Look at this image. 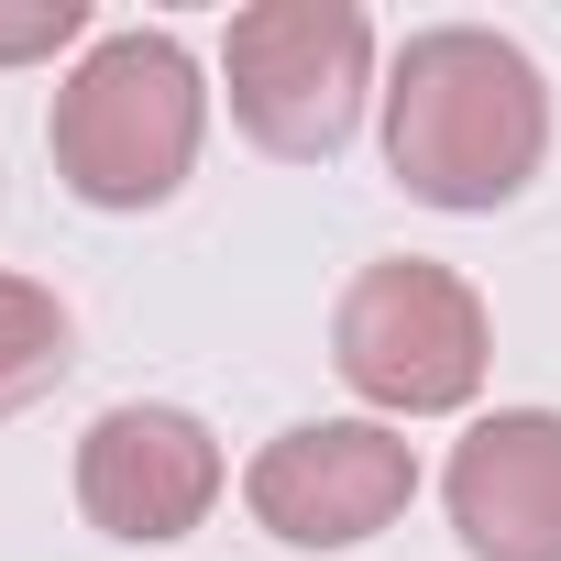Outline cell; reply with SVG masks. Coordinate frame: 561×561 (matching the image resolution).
Wrapping results in <instances>:
<instances>
[{
	"label": "cell",
	"mask_w": 561,
	"mask_h": 561,
	"mask_svg": "<svg viewBox=\"0 0 561 561\" xmlns=\"http://www.w3.org/2000/svg\"><path fill=\"white\" fill-rule=\"evenodd\" d=\"M550 154V78L484 23H430L386 67V165L419 209H506Z\"/></svg>",
	"instance_id": "cell-1"
},
{
	"label": "cell",
	"mask_w": 561,
	"mask_h": 561,
	"mask_svg": "<svg viewBox=\"0 0 561 561\" xmlns=\"http://www.w3.org/2000/svg\"><path fill=\"white\" fill-rule=\"evenodd\" d=\"M198 133H209V78L176 34H100L45 122L56 176L89 209H165L198 165Z\"/></svg>",
	"instance_id": "cell-2"
},
{
	"label": "cell",
	"mask_w": 561,
	"mask_h": 561,
	"mask_svg": "<svg viewBox=\"0 0 561 561\" xmlns=\"http://www.w3.org/2000/svg\"><path fill=\"white\" fill-rule=\"evenodd\" d=\"M331 364L375 419H451V408H473V386L495 364V331H484V298L451 264L386 253L331 309Z\"/></svg>",
	"instance_id": "cell-3"
},
{
	"label": "cell",
	"mask_w": 561,
	"mask_h": 561,
	"mask_svg": "<svg viewBox=\"0 0 561 561\" xmlns=\"http://www.w3.org/2000/svg\"><path fill=\"white\" fill-rule=\"evenodd\" d=\"M220 78H231V122L264 154L320 165L353 144L375 100V23L353 0H253V12H231Z\"/></svg>",
	"instance_id": "cell-4"
},
{
	"label": "cell",
	"mask_w": 561,
	"mask_h": 561,
	"mask_svg": "<svg viewBox=\"0 0 561 561\" xmlns=\"http://www.w3.org/2000/svg\"><path fill=\"white\" fill-rule=\"evenodd\" d=\"M242 506L287 550H364L375 528H397L419 506V451L386 419H298L253 451Z\"/></svg>",
	"instance_id": "cell-5"
},
{
	"label": "cell",
	"mask_w": 561,
	"mask_h": 561,
	"mask_svg": "<svg viewBox=\"0 0 561 561\" xmlns=\"http://www.w3.org/2000/svg\"><path fill=\"white\" fill-rule=\"evenodd\" d=\"M78 506H89L100 539L165 550L220 506V440L187 408H111L78 440Z\"/></svg>",
	"instance_id": "cell-6"
},
{
	"label": "cell",
	"mask_w": 561,
	"mask_h": 561,
	"mask_svg": "<svg viewBox=\"0 0 561 561\" xmlns=\"http://www.w3.org/2000/svg\"><path fill=\"white\" fill-rule=\"evenodd\" d=\"M473 561H561V408H495L440 462Z\"/></svg>",
	"instance_id": "cell-7"
},
{
	"label": "cell",
	"mask_w": 561,
	"mask_h": 561,
	"mask_svg": "<svg viewBox=\"0 0 561 561\" xmlns=\"http://www.w3.org/2000/svg\"><path fill=\"white\" fill-rule=\"evenodd\" d=\"M78 364V320L56 287H34V275H0V419H23L34 397H56Z\"/></svg>",
	"instance_id": "cell-8"
},
{
	"label": "cell",
	"mask_w": 561,
	"mask_h": 561,
	"mask_svg": "<svg viewBox=\"0 0 561 561\" xmlns=\"http://www.w3.org/2000/svg\"><path fill=\"white\" fill-rule=\"evenodd\" d=\"M89 34V0H0V67H45Z\"/></svg>",
	"instance_id": "cell-9"
}]
</instances>
